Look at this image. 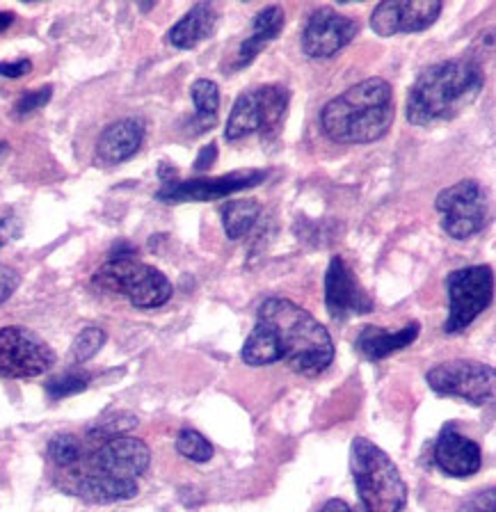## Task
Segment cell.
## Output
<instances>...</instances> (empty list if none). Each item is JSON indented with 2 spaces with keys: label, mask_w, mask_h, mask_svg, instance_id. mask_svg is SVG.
<instances>
[{
  "label": "cell",
  "mask_w": 496,
  "mask_h": 512,
  "mask_svg": "<svg viewBox=\"0 0 496 512\" xmlns=\"http://www.w3.org/2000/svg\"><path fill=\"white\" fill-rule=\"evenodd\" d=\"M256 323L266 327L279 362L291 371L316 378L334 362V343L307 309L286 298H268L259 307Z\"/></svg>",
  "instance_id": "obj_1"
},
{
  "label": "cell",
  "mask_w": 496,
  "mask_h": 512,
  "mask_svg": "<svg viewBox=\"0 0 496 512\" xmlns=\"http://www.w3.org/2000/svg\"><path fill=\"white\" fill-rule=\"evenodd\" d=\"M396 119L391 85L368 78L332 99L320 112L323 133L336 144H368L384 138Z\"/></svg>",
  "instance_id": "obj_2"
},
{
  "label": "cell",
  "mask_w": 496,
  "mask_h": 512,
  "mask_svg": "<svg viewBox=\"0 0 496 512\" xmlns=\"http://www.w3.org/2000/svg\"><path fill=\"white\" fill-rule=\"evenodd\" d=\"M485 76L476 62L446 60L416 78L407 96V119L414 126L451 122L478 99Z\"/></svg>",
  "instance_id": "obj_3"
},
{
  "label": "cell",
  "mask_w": 496,
  "mask_h": 512,
  "mask_svg": "<svg viewBox=\"0 0 496 512\" xmlns=\"http://www.w3.org/2000/svg\"><path fill=\"white\" fill-rule=\"evenodd\" d=\"M350 467L355 476L359 501L366 512H403L407 485L400 471L380 446L357 437L352 442Z\"/></svg>",
  "instance_id": "obj_4"
},
{
  "label": "cell",
  "mask_w": 496,
  "mask_h": 512,
  "mask_svg": "<svg viewBox=\"0 0 496 512\" xmlns=\"http://www.w3.org/2000/svg\"><path fill=\"white\" fill-rule=\"evenodd\" d=\"M94 286L101 291L124 295L138 309H156L170 302L172 284L163 272L135 259H115L101 266L94 275Z\"/></svg>",
  "instance_id": "obj_5"
},
{
  "label": "cell",
  "mask_w": 496,
  "mask_h": 512,
  "mask_svg": "<svg viewBox=\"0 0 496 512\" xmlns=\"http://www.w3.org/2000/svg\"><path fill=\"white\" fill-rule=\"evenodd\" d=\"M288 108V90L279 85L256 87V90L243 92L231 110L227 131V140H243L252 133H275Z\"/></svg>",
  "instance_id": "obj_6"
},
{
  "label": "cell",
  "mask_w": 496,
  "mask_h": 512,
  "mask_svg": "<svg viewBox=\"0 0 496 512\" xmlns=\"http://www.w3.org/2000/svg\"><path fill=\"white\" fill-rule=\"evenodd\" d=\"M448 291V318L444 323L446 334H458L490 307L494 291V275L490 266H471L455 270L446 277Z\"/></svg>",
  "instance_id": "obj_7"
},
{
  "label": "cell",
  "mask_w": 496,
  "mask_h": 512,
  "mask_svg": "<svg viewBox=\"0 0 496 512\" xmlns=\"http://www.w3.org/2000/svg\"><path fill=\"white\" fill-rule=\"evenodd\" d=\"M55 364L51 346L28 327L10 325L0 330V378L30 380Z\"/></svg>",
  "instance_id": "obj_8"
},
{
  "label": "cell",
  "mask_w": 496,
  "mask_h": 512,
  "mask_svg": "<svg viewBox=\"0 0 496 512\" xmlns=\"http://www.w3.org/2000/svg\"><path fill=\"white\" fill-rule=\"evenodd\" d=\"M442 213V227L451 238L467 240L487 224V195L478 181H460L442 190L435 199Z\"/></svg>",
  "instance_id": "obj_9"
},
{
  "label": "cell",
  "mask_w": 496,
  "mask_h": 512,
  "mask_svg": "<svg viewBox=\"0 0 496 512\" xmlns=\"http://www.w3.org/2000/svg\"><path fill=\"white\" fill-rule=\"evenodd\" d=\"M426 380L437 394L462 398L471 405H485L494 396L496 373L492 366L474 359H453L430 368Z\"/></svg>",
  "instance_id": "obj_10"
},
{
  "label": "cell",
  "mask_w": 496,
  "mask_h": 512,
  "mask_svg": "<svg viewBox=\"0 0 496 512\" xmlns=\"http://www.w3.org/2000/svg\"><path fill=\"white\" fill-rule=\"evenodd\" d=\"M268 172L245 170L231 172L213 179H190V181H163V188L156 192V199L163 204H183V202H215L234 192L259 186L266 181Z\"/></svg>",
  "instance_id": "obj_11"
},
{
  "label": "cell",
  "mask_w": 496,
  "mask_h": 512,
  "mask_svg": "<svg viewBox=\"0 0 496 512\" xmlns=\"http://www.w3.org/2000/svg\"><path fill=\"white\" fill-rule=\"evenodd\" d=\"M359 23L332 7H320L309 14L302 32V51L314 60L332 58L357 37Z\"/></svg>",
  "instance_id": "obj_12"
},
{
  "label": "cell",
  "mask_w": 496,
  "mask_h": 512,
  "mask_svg": "<svg viewBox=\"0 0 496 512\" xmlns=\"http://www.w3.org/2000/svg\"><path fill=\"white\" fill-rule=\"evenodd\" d=\"M151 451L138 437L117 435L103 439L92 455V471L119 480H138L149 469Z\"/></svg>",
  "instance_id": "obj_13"
},
{
  "label": "cell",
  "mask_w": 496,
  "mask_h": 512,
  "mask_svg": "<svg viewBox=\"0 0 496 512\" xmlns=\"http://www.w3.org/2000/svg\"><path fill=\"white\" fill-rule=\"evenodd\" d=\"M439 0H387L371 14V28L378 37H394L398 32H421L442 14Z\"/></svg>",
  "instance_id": "obj_14"
},
{
  "label": "cell",
  "mask_w": 496,
  "mask_h": 512,
  "mask_svg": "<svg viewBox=\"0 0 496 512\" xmlns=\"http://www.w3.org/2000/svg\"><path fill=\"white\" fill-rule=\"evenodd\" d=\"M325 304L334 320H348L373 311L371 295L359 284L355 272L341 256H334L325 275Z\"/></svg>",
  "instance_id": "obj_15"
},
{
  "label": "cell",
  "mask_w": 496,
  "mask_h": 512,
  "mask_svg": "<svg viewBox=\"0 0 496 512\" xmlns=\"http://www.w3.org/2000/svg\"><path fill=\"white\" fill-rule=\"evenodd\" d=\"M435 462L446 476L469 478L483 467V453L474 439L462 435L458 428L446 426L435 444Z\"/></svg>",
  "instance_id": "obj_16"
},
{
  "label": "cell",
  "mask_w": 496,
  "mask_h": 512,
  "mask_svg": "<svg viewBox=\"0 0 496 512\" xmlns=\"http://www.w3.org/2000/svg\"><path fill=\"white\" fill-rule=\"evenodd\" d=\"M142 140H144L142 119H135V117L119 119V122L110 124L106 131L101 133L99 142H96V163L106 167L124 163V160L138 154Z\"/></svg>",
  "instance_id": "obj_17"
},
{
  "label": "cell",
  "mask_w": 496,
  "mask_h": 512,
  "mask_svg": "<svg viewBox=\"0 0 496 512\" xmlns=\"http://www.w3.org/2000/svg\"><path fill=\"white\" fill-rule=\"evenodd\" d=\"M419 330H421L419 323H410L398 332H387L384 327L368 325L359 332L355 346L366 359H371V362H380V359L394 355V352L403 350L407 346H412L416 336H419Z\"/></svg>",
  "instance_id": "obj_18"
},
{
  "label": "cell",
  "mask_w": 496,
  "mask_h": 512,
  "mask_svg": "<svg viewBox=\"0 0 496 512\" xmlns=\"http://www.w3.org/2000/svg\"><path fill=\"white\" fill-rule=\"evenodd\" d=\"M286 23V14L279 5H270L266 10H261L254 16V32L252 37H247L243 46L238 51V60L234 69H245L247 64H252L256 55H259L263 48H266L272 39H277L279 32H282Z\"/></svg>",
  "instance_id": "obj_19"
},
{
  "label": "cell",
  "mask_w": 496,
  "mask_h": 512,
  "mask_svg": "<svg viewBox=\"0 0 496 512\" xmlns=\"http://www.w3.org/2000/svg\"><path fill=\"white\" fill-rule=\"evenodd\" d=\"M215 23H218V12H215L213 5L199 3L192 7V10L183 16L179 23H174V28L167 32V39L176 48H195L202 44L204 39L213 35Z\"/></svg>",
  "instance_id": "obj_20"
},
{
  "label": "cell",
  "mask_w": 496,
  "mask_h": 512,
  "mask_svg": "<svg viewBox=\"0 0 496 512\" xmlns=\"http://www.w3.org/2000/svg\"><path fill=\"white\" fill-rule=\"evenodd\" d=\"M76 494L90 503L128 501L138 494V480H119L87 471L76 480Z\"/></svg>",
  "instance_id": "obj_21"
},
{
  "label": "cell",
  "mask_w": 496,
  "mask_h": 512,
  "mask_svg": "<svg viewBox=\"0 0 496 512\" xmlns=\"http://www.w3.org/2000/svg\"><path fill=\"white\" fill-rule=\"evenodd\" d=\"M192 101L197 106V115L192 119V126L197 128L195 133H204L215 124L218 119V110H220V90L213 80H197L195 85L190 87Z\"/></svg>",
  "instance_id": "obj_22"
},
{
  "label": "cell",
  "mask_w": 496,
  "mask_h": 512,
  "mask_svg": "<svg viewBox=\"0 0 496 512\" xmlns=\"http://www.w3.org/2000/svg\"><path fill=\"white\" fill-rule=\"evenodd\" d=\"M261 206L254 199H240V202H229L222 206V224L224 231L231 240L243 238L247 231L259 220Z\"/></svg>",
  "instance_id": "obj_23"
},
{
  "label": "cell",
  "mask_w": 496,
  "mask_h": 512,
  "mask_svg": "<svg viewBox=\"0 0 496 512\" xmlns=\"http://www.w3.org/2000/svg\"><path fill=\"white\" fill-rule=\"evenodd\" d=\"M48 458L60 469H71L83 458V446L74 435H55L48 442Z\"/></svg>",
  "instance_id": "obj_24"
},
{
  "label": "cell",
  "mask_w": 496,
  "mask_h": 512,
  "mask_svg": "<svg viewBox=\"0 0 496 512\" xmlns=\"http://www.w3.org/2000/svg\"><path fill=\"white\" fill-rule=\"evenodd\" d=\"M176 451L192 462H208L213 458V446L197 430H181L176 437Z\"/></svg>",
  "instance_id": "obj_25"
},
{
  "label": "cell",
  "mask_w": 496,
  "mask_h": 512,
  "mask_svg": "<svg viewBox=\"0 0 496 512\" xmlns=\"http://www.w3.org/2000/svg\"><path fill=\"white\" fill-rule=\"evenodd\" d=\"M90 380H92L90 373H83V371L62 373V375H58V378L46 382V394L51 400L74 396V394H80V391H85Z\"/></svg>",
  "instance_id": "obj_26"
},
{
  "label": "cell",
  "mask_w": 496,
  "mask_h": 512,
  "mask_svg": "<svg viewBox=\"0 0 496 512\" xmlns=\"http://www.w3.org/2000/svg\"><path fill=\"white\" fill-rule=\"evenodd\" d=\"M103 343H106V332L99 330V327H85V330L76 336L74 346H71V357H74L76 364L90 362L92 357L99 355Z\"/></svg>",
  "instance_id": "obj_27"
},
{
  "label": "cell",
  "mask_w": 496,
  "mask_h": 512,
  "mask_svg": "<svg viewBox=\"0 0 496 512\" xmlns=\"http://www.w3.org/2000/svg\"><path fill=\"white\" fill-rule=\"evenodd\" d=\"M135 426H138V416H133L131 412H115L106 416V419L96 421L90 428V435L96 439H110L117 435H126V432L133 430Z\"/></svg>",
  "instance_id": "obj_28"
},
{
  "label": "cell",
  "mask_w": 496,
  "mask_h": 512,
  "mask_svg": "<svg viewBox=\"0 0 496 512\" xmlns=\"http://www.w3.org/2000/svg\"><path fill=\"white\" fill-rule=\"evenodd\" d=\"M51 96H53V87H51V85L42 87V90L26 92V94L21 96L19 101H16V106H14V115H16V117H26V115H30V112H35V110H39V108H44L46 103L51 101Z\"/></svg>",
  "instance_id": "obj_29"
},
{
  "label": "cell",
  "mask_w": 496,
  "mask_h": 512,
  "mask_svg": "<svg viewBox=\"0 0 496 512\" xmlns=\"http://www.w3.org/2000/svg\"><path fill=\"white\" fill-rule=\"evenodd\" d=\"M458 512H496V494H494V487H490V490H483V492L471 494L469 499H464V501L460 503Z\"/></svg>",
  "instance_id": "obj_30"
},
{
  "label": "cell",
  "mask_w": 496,
  "mask_h": 512,
  "mask_svg": "<svg viewBox=\"0 0 496 512\" xmlns=\"http://www.w3.org/2000/svg\"><path fill=\"white\" fill-rule=\"evenodd\" d=\"M19 272L10 266H0V304L12 298V293L19 288Z\"/></svg>",
  "instance_id": "obj_31"
},
{
  "label": "cell",
  "mask_w": 496,
  "mask_h": 512,
  "mask_svg": "<svg viewBox=\"0 0 496 512\" xmlns=\"http://www.w3.org/2000/svg\"><path fill=\"white\" fill-rule=\"evenodd\" d=\"M32 71L30 60H16V62H0V76L5 78H21Z\"/></svg>",
  "instance_id": "obj_32"
},
{
  "label": "cell",
  "mask_w": 496,
  "mask_h": 512,
  "mask_svg": "<svg viewBox=\"0 0 496 512\" xmlns=\"http://www.w3.org/2000/svg\"><path fill=\"white\" fill-rule=\"evenodd\" d=\"M19 220L14 218V215H7V218L0 220V247L10 243V240L19 234Z\"/></svg>",
  "instance_id": "obj_33"
},
{
  "label": "cell",
  "mask_w": 496,
  "mask_h": 512,
  "mask_svg": "<svg viewBox=\"0 0 496 512\" xmlns=\"http://www.w3.org/2000/svg\"><path fill=\"white\" fill-rule=\"evenodd\" d=\"M215 158H218V147L215 144H208L202 151H199V156L195 160V170L197 172H206L211 163H215Z\"/></svg>",
  "instance_id": "obj_34"
},
{
  "label": "cell",
  "mask_w": 496,
  "mask_h": 512,
  "mask_svg": "<svg viewBox=\"0 0 496 512\" xmlns=\"http://www.w3.org/2000/svg\"><path fill=\"white\" fill-rule=\"evenodd\" d=\"M320 512H352V508L348 506L346 501H341V499H330L325 503L323 508H320Z\"/></svg>",
  "instance_id": "obj_35"
},
{
  "label": "cell",
  "mask_w": 496,
  "mask_h": 512,
  "mask_svg": "<svg viewBox=\"0 0 496 512\" xmlns=\"http://www.w3.org/2000/svg\"><path fill=\"white\" fill-rule=\"evenodd\" d=\"M12 21H14V14H10V12H0V32L10 28Z\"/></svg>",
  "instance_id": "obj_36"
},
{
  "label": "cell",
  "mask_w": 496,
  "mask_h": 512,
  "mask_svg": "<svg viewBox=\"0 0 496 512\" xmlns=\"http://www.w3.org/2000/svg\"><path fill=\"white\" fill-rule=\"evenodd\" d=\"M5 154H7V142H0V160L5 158Z\"/></svg>",
  "instance_id": "obj_37"
},
{
  "label": "cell",
  "mask_w": 496,
  "mask_h": 512,
  "mask_svg": "<svg viewBox=\"0 0 496 512\" xmlns=\"http://www.w3.org/2000/svg\"><path fill=\"white\" fill-rule=\"evenodd\" d=\"M352 512H366V510H364V506H359V508H352Z\"/></svg>",
  "instance_id": "obj_38"
}]
</instances>
